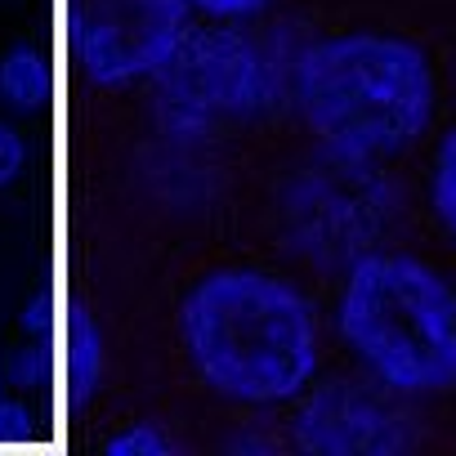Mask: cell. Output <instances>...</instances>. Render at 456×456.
Wrapping results in <instances>:
<instances>
[{"label": "cell", "mask_w": 456, "mask_h": 456, "mask_svg": "<svg viewBox=\"0 0 456 456\" xmlns=\"http://www.w3.org/2000/svg\"><path fill=\"white\" fill-rule=\"evenodd\" d=\"M192 10H206L215 19H242V14H256L265 5H273V0H188Z\"/></svg>", "instance_id": "10"}, {"label": "cell", "mask_w": 456, "mask_h": 456, "mask_svg": "<svg viewBox=\"0 0 456 456\" xmlns=\"http://www.w3.org/2000/svg\"><path fill=\"white\" fill-rule=\"evenodd\" d=\"M340 336L398 394L456 389V296L420 260L362 256L340 291Z\"/></svg>", "instance_id": "3"}, {"label": "cell", "mask_w": 456, "mask_h": 456, "mask_svg": "<svg viewBox=\"0 0 456 456\" xmlns=\"http://www.w3.org/2000/svg\"><path fill=\"white\" fill-rule=\"evenodd\" d=\"M0 90H5L10 103L19 108H37L45 94V68L32 50H14L5 63H0Z\"/></svg>", "instance_id": "7"}, {"label": "cell", "mask_w": 456, "mask_h": 456, "mask_svg": "<svg viewBox=\"0 0 456 456\" xmlns=\"http://www.w3.org/2000/svg\"><path fill=\"white\" fill-rule=\"evenodd\" d=\"M179 340L192 371L228 403L273 407L318 371L322 336L309 300L265 269H215L179 305Z\"/></svg>", "instance_id": "1"}, {"label": "cell", "mask_w": 456, "mask_h": 456, "mask_svg": "<svg viewBox=\"0 0 456 456\" xmlns=\"http://www.w3.org/2000/svg\"><path fill=\"white\" fill-rule=\"evenodd\" d=\"M108 452H117V456H161V452H170L175 443H170V434H157V429H126V434H112L108 443H103Z\"/></svg>", "instance_id": "8"}, {"label": "cell", "mask_w": 456, "mask_h": 456, "mask_svg": "<svg viewBox=\"0 0 456 456\" xmlns=\"http://www.w3.org/2000/svg\"><path fill=\"white\" fill-rule=\"evenodd\" d=\"M296 103L331 152L394 157L429 130L434 68L420 45L394 32H340L300 54Z\"/></svg>", "instance_id": "2"}, {"label": "cell", "mask_w": 456, "mask_h": 456, "mask_svg": "<svg viewBox=\"0 0 456 456\" xmlns=\"http://www.w3.org/2000/svg\"><path fill=\"white\" fill-rule=\"evenodd\" d=\"M429 201L438 224L447 228V238L456 242V130L438 143L434 166H429Z\"/></svg>", "instance_id": "6"}, {"label": "cell", "mask_w": 456, "mask_h": 456, "mask_svg": "<svg viewBox=\"0 0 456 456\" xmlns=\"http://www.w3.org/2000/svg\"><path fill=\"white\" fill-rule=\"evenodd\" d=\"M23 134L14 130V126H5L0 121V188L5 183H14L19 179V170H23Z\"/></svg>", "instance_id": "9"}, {"label": "cell", "mask_w": 456, "mask_h": 456, "mask_svg": "<svg viewBox=\"0 0 456 456\" xmlns=\"http://www.w3.org/2000/svg\"><path fill=\"white\" fill-rule=\"evenodd\" d=\"M296 443L314 452H398L411 443L407 416L362 385H331L296 411Z\"/></svg>", "instance_id": "5"}, {"label": "cell", "mask_w": 456, "mask_h": 456, "mask_svg": "<svg viewBox=\"0 0 456 456\" xmlns=\"http://www.w3.org/2000/svg\"><path fill=\"white\" fill-rule=\"evenodd\" d=\"M188 0H72L77 63L94 86H126L170 63Z\"/></svg>", "instance_id": "4"}]
</instances>
